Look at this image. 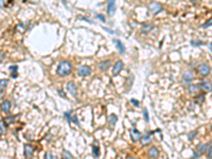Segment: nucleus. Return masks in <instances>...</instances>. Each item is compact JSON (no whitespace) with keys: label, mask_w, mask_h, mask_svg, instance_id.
Listing matches in <instances>:
<instances>
[{"label":"nucleus","mask_w":212,"mask_h":159,"mask_svg":"<svg viewBox=\"0 0 212 159\" xmlns=\"http://www.w3.org/2000/svg\"><path fill=\"white\" fill-rule=\"evenodd\" d=\"M72 71V65L69 61H63L58 64L57 68H56V73L60 77H66L70 72Z\"/></svg>","instance_id":"f257e3e1"},{"label":"nucleus","mask_w":212,"mask_h":159,"mask_svg":"<svg viewBox=\"0 0 212 159\" xmlns=\"http://www.w3.org/2000/svg\"><path fill=\"white\" fill-rule=\"evenodd\" d=\"M149 11L152 13V14H158L159 12H161L162 11V5H161V3L159 2H156V1H153V2H151L149 4Z\"/></svg>","instance_id":"f03ea898"},{"label":"nucleus","mask_w":212,"mask_h":159,"mask_svg":"<svg viewBox=\"0 0 212 159\" xmlns=\"http://www.w3.org/2000/svg\"><path fill=\"white\" fill-rule=\"evenodd\" d=\"M153 135H154V132H152V131H147V132H145L144 135H142V137H141V142H142V144L143 145L149 144V143L152 141Z\"/></svg>","instance_id":"7ed1b4c3"},{"label":"nucleus","mask_w":212,"mask_h":159,"mask_svg":"<svg viewBox=\"0 0 212 159\" xmlns=\"http://www.w3.org/2000/svg\"><path fill=\"white\" fill-rule=\"evenodd\" d=\"M197 71H198V73H199L201 75H203V77H207V75L210 73V67L207 65V64H201V65L198 66Z\"/></svg>","instance_id":"20e7f679"},{"label":"nucleus","mask_w":212,"mask_h":159,"mask_svg":"<svg viewBox=\"0 0 212 159\" xmlns=\"http://www.w3.org/2000/svg\"><path fill=\"white\" fill-rule=\"evenodd\" d=\"M91 73V69L88 67V66H81L77 69V74L80 77H88Z\"/></svg>","instance_id":"39448f33"},{"label":"nucleus","mask_w":212,"mask_h":159,"mask_svg":"<svg viewBox=\"0 0 212 159\" xmlns=\"http://www.w3.org/2000/svg\"><path fill=\"white\" fill-rule=\"evenodd\" d=\"M201 88H202L201 85H189L187 90H188L189 94H193V96H195V94H198Z\"/></svg>","instance_id":"423d86ee"},{"label":"nucleus","mask_w":212,"mask_h":159,"mask_svg":"<svg viewBox=\"0 0 212 159\" xmlns=\"http://www.w3.org/2000/svg\"><path fill=\"white\" fill-rule=\"evenodd\" d=\"M33 153H34V147L31 144L25 145V157L27 159H30L33 156Z\"/></svg>","instance_id":"0eeeda50"},{"label":"nucleus","mask_w":212,"mask_h":159,"mask_svg":"<svg viewBox=\"0 0 212 159\" xmlns=\"http://www.w3.org/2000/svg\"><path fill=\"white\" fill-rule=\"evenodd\" d=\"M122 69H123V63H122L121 61H118L116 64H115L114 68H112V74L118 75L120 72H121Z\"/></svg>","instance_id":"6e6552de"},{"label":"nucleus","mask_w":212,"mask_h":159,"mask_svg":"<svg viewBox=\"0 0 212 159\" xmlns=\"http://www.w3.org/2000/svg\"><path fill=\"white\" fill-rule=\"evenodd\" d=\"M67 89H68V91L72 94L73 97H77V86H75V84L72 81H70V82L67 83Z\"/></svg>","instance_id":"1a4fd4ad"},{"label":"nucleus","mask_w":212,"mask_h":159,"mask_svg":"<svg viewBox=\"0 0 212 159\" xmlns=\"http://www.w3.org/2000/svg\"><path fill=\"white\" fill-rule=\"evenodd\" d=\"M141 133L139 131H137L136 129H131V138L133 141H138V140H141Z\"/></svg>","instance_id":"9d476101"},{"label":"nucleus","mask_w":212,"mask_h":159,"mask_svg":"<svg viewBox=\"0 0 212 159\" xmlns=\"http://www.w3.org/2000/svg\"><path fill=\"white\" fill-rule=\"evenodd\" d=\"M114 42L116 44V47H117V49L119 50V52H120V54H124L125 53V47H124V45L122 44V42L121 40H119V39H114Z\"/></svg>","instance_id":"9b49d317"},{"label":"nucleus","mask_w":212,"mask_h":159,"mask_svg":"<svg viewBox=\"0 0 212 159\" xmlns=\"http://www.w3.org/2000/svg\"><path fill=\"white\" fill-rule=\"evenodd\" d=\"M147 154H149V157L150 158H152V159H156L157 157L159 156V151L157 150L156 147H151L149 150V152H147Z\"/></svg>","instance_id":"f8f14e48"},{"label":"nucleus","mask_w":212,"mask_h":159,"mask_svg":"<svg viewBox=\"0 0 212 159\" xmlns=\"http://www.w3.org/2000/svg\"><path fill=\"white\" fill-rule=\"evenodd\" d=\"M109 66H110V61H109V59L102 61L100 64H99V68H100V70H102V71L107 70L108 68H109Z\"/></svg>","instance_id":"ddd939ff"},{"label":"nucleus","mask_w":212,"mask_h":159,"mask_svg":"<svg viewBox=\"0 0 212 159\" xmlns=\"http://www.w3.org/2000/svg\"><path fill=\"white\" fill-rule=\"evenodd\" d=\"M201 87L206 91H212V84L210 82H208V81H202Z\"/></svg>","instance_id":"4468645a"},{"label":"nucleus","mask_w":212,"mask_h":159,"mask_svg":"<svg viewBox=\"0 0 212 159\" xmlns=\"http://www.w3.org/2000/svg\"><path fill=\"white\" fill-rule=\"evenodd\" d=\"M10 109H11V102L10 101H3L1 103V110L3 112H10Z\"/></svg>","instance_id":"2eb2a0df"},{"label":"nucleus","mask_w":212,"mask_h":159,"mask_svg":"<svg viewBox=\"0 0 212 159\" xmlns=\"http://www.w3.org/2000/svg\"><path fill=\"white\" fill-rule=\"evenodd\" d=\"M115 11H116V4H115V1L110 0L107 2V13L108 14H114Z\"/></svg>","instance_id":"dca6fc26"},{"label":"nucleus","mask_w":212,"mask_h":159,"mask_svg":"<svg viewBox=\"0 0 212 159\" xmlns=\"http://www.w3.org/2000/svg\"><path fill=\"white\" fill-rule=\"evenodd\" d=\"M193 80V75H192V73L190 72V71H187V72L184 73V75H182V81L186 83H190Z\"/></svg>","instance_id":"f3484780"},{"label":"nucleus","mask_w":212,"mask_h":159,"mask_svg":"<svg viewBox=\"0 0 212 159\" xmlns=\"http://www.w3.org/2000/svg\"><path fill=\"white\" fill-rule=\"evenodd\" d=\"M208 149H210V143H207V144H199L197 146V151L199 152V154H201V153H205Z\"/></svg>","instance_id":"a211bd4d"},{"label":"nucleus","mask_w":212,"mask_h":159,"mask_svg":"<svg viewBox=\"0 0 212 159\" xmlns=\"http://www.w3.org/2000/svg\"><path fill=\"white\" fill-rule=\"evenodd\" d=\"M117 120H118V117H117L116 115H114V114H112V115L109 116V118H108V122H109V124L112 126H114L115 124H116Z\"/></svg>","instance_id":"6ab92c4d"},{"label":"nucleus","mask_w":212,"mask_h":159,"mask_svg":"<svg viewBox=\"0 0 212 159\" xmlns=\"http://www.w3.org/2000/svg\"><path fill=\"white\" fill-rule=\"evenodd\" d=\"M152 29H153V26H152L151 24H145V25H143V27L141 28V31L147 33V32H149V31H151Z\"/></svg>","instance_id":"aec40b11"},{"label":"nucleus","mask_w":212,"mask_h":159,"mask_svg":"<svg viewBox=\"0 0 212 159\" xmlns=\"http://www.w3.org/2000/svg\"><path fill=\"white\" fill-rule=\"evenodd\" d=\"M62 158L63 159H73V157H72V155L70 154V152H68V151H63Z\"/></svg>","instance_id":"412c9836"},{"label":"nucleus","mask_w":212,"mask_h":159,"mask_svg":"<svg viewBox=\"0 0 212 159\" xmlns=\"http://www.w3.org/2000/svg\"><path fill=\"white\" fill-rule=\"evenodd\" d=\"M92 153H93V156L94 157L100 156V150H99V147L97 146V145H93L92 146Z\"/></svg>","instance_id":"4be33fe9"},{"label":"nucleus","mask_w":212,"mask_h":159,"mask_svg":"<svg viewBox=\"0 0 212 159\" xmlns=\"http://www.w3.org/2000/svg\"><path fill=\"white\" fill-rule=\"evenodd\" d=\"M45 159H57V157L52 154V153L47 152L46 154H45Z\"/></svg>","instance_id":"5701e85b"},{"label":"nucleus","mask_w":212,"mask_h":159,"mask_svg":"<svg viewBox=\"0 0 212 159\" xmlns=\"http://www.w3.org/2000/svg\"><path fill=\"white\" fill-rule=\"evenodd\" d=\"M0 126H1V129H0V133H1V135H3V134L5 133V125H4V119L1 120V122H0Z\"/></svg>","instance_id":"b1692460"},{"label":"nucleus","mask_w":212,"mask_h":159,"mask_svg":"<svg viewBox=\"0 0 212 159\" xmlns=\"http://www.w3.org/2000/svg\"><path fill=\"white\" fill-rule=\"evenodd\" d=\"M211 26H212V18H210L209 20H207L205 24L202 26V28L205 29V28H208V27H211Z\"/></svg>","instance_id":"393cba45"},{"label":"nucleus","mask_w":212,"mask_h":159,"mask_svg":"<svg viewBox=\"0 0 212 159\" xmlns=\"http://www.w3.org/2000/svg\"><path fill=\"white\" fill-rule=\"evenodd\" d=\"M191 45H192V46H194V47H196V46H204V45H206V42H195V40H192Z\"/></svg>","instance_id":"a878e982"},{"label":"nucleus","mask_w":212,"mask_h":159,"mask_svg":"<svg viewBox=\"0 0 212 159\" xmlns=\"http://www.w3.org/2000/svg\"><path fill=\"white\" fill-rule=\"evenodd\" d=\"M7 82H9L7 80H1V82H0V88H1V90H2L5 86H7Z\"/></svg>","instance_id":"bb28decb"},{"label":"nucleus","mask_w":212,"mask_h":159,"mask_svg":"<svg viewBox=\"0 0 212 159\" xmlns=\"http://www.w3.org/2000/svg\"><path fill=\"white\" fill-rule=\"evenodd\" d=\"M143 116H144V119H145V121H147V122H149V120H150V117H149V114H147V108H144V109H143Z\"/></svg>","instance_id":"cd10ccee"},{"label":"nucleus","mask_w":212,"mask_h":159,"mask_svg":"<svg viewBox=\"0 0 212 159\" xmlns=\"http://www.w3.org/2000/svg\"><path fill=\"white\" fill-rule=\"evenodd\" d=\"M14 119H15V117H13V116H11V117L5 118L4 121H5V122H7V123H13V122H14Z\"/></svg>","instance_id":"c85d7f7f"},{"label":"nucleus","mask_w":212,"mask_h":159,"mask_svg":"<svg viewBox=\"0 0 212 159\" xmlns=\"http://www.w3.org/2000/svg\"><path fill=\"white\" fill-rule=\"evenodd\" d=\"M196 135H197V132H196V131H194V132H192V133H190V134H189V139H190V140H192V139L194 138V136H196Z\"/></svg>","instance_id":"c756f323"},{"label":"nucleus","mask_w":212,"mask_h":159,"mask_svg":"<svg viewBox=\"0 0 212 159\" xmlns=\"http://www.w3.org/2000/svg\"><path fill=\"white\" fill-rule=\"evenodd\" d=\"M131 103L133 104L134 106H136V107H138V106H139V102H138L137 100H135V99H132V100H131Z\"/></svg>","instance_id":"7c9ffc66"},{"label":"nucleus","mask_w":212,"mask_h":159,"mask_svg":"<svg viewBox=\"0 0 212 159\" xmlns=\"http://www.w3.org/2000/svg\"><path fill=\"white\" fill-rule=\"evenodd\" d=\"M70 121H72V122H74L77 125H79V121H77V116H73V117H71L70 118Z\"/></svg>","instance_id":"2f4dec72"},{"label":"nucleus","mask_w":212,"mask_h":159,"mask_svg":"<svg viewBox=\"0 0 212 159\" xmlns=\"http://www.w3.org/2000/svg\"><path fill=\"white\" fill-rule=\"evenodd\" d=\"M71 114H72V111H68V112H65V114H64V117H65V118H67V119L70 121V118H71V117H70V115H71Z\"/></svg>","instance_id":"473e14b6"},{"label":"nucleus","mask_w":212,"mask_h":159,"mask_svg":"<svg viewBox=\"0 0 212 159\" xmlns=\"http://www.w3.org/2000/svg\"><path fill=\"white\" fill-rule=\"evenodd\" d=\"M17 69H18L17 66H11V67H10V70H11L12 72H17Z\"/></svg>","instance_id":"72a5a7b5"},{"label":"nucleus","mask_w":212,"mask_h":159,"mask_svg":"<svg viewBox=\"0 0 212 159\" xmlns=\"http://www.w3.org/2000/svg\"><path fill=\"white\" fill-rule=\"evenodd\" d=\"M97 18H99L101 21H103V22H105V17L103 16V15H101V14H98V15H97Z\"/></svg>","instance_id":"f704fd0d"},{"label":"nucleus","mask_w":212,"mask_h":159,"mask_svg":"<svg viewBox=\"0 0 212 159\" xmlns=\"http://www.w3.org/2000/svg\"><path fill=\"white\" fill-rule=\"evenodd\" d=\"M208 156H209L210 159H212V147H210L209 151H208Z\"/></svg>","instance_id":"c9c22d12"},{"label":"nucleus","mask_w":212,"mask_h":159,"mask_svg":"<svg viewBox=\"0 0 212 159\" xmlns=\"http://www.w3.org/2000/svg\"><path fill=\"white\" fill-rule=\"evenodd\" d=\"M58 94H61V97H64V98H65V99H66L65 92H63V90H62V89H58Z\"/></svg>","instance_id":"e433bc0d"},{"label":"nucleus","mask_w":212,"mask_h":159,"mask_svg":"<svg viewBox=\"0 0 212 159\" xmlns=\"http://www.w3.org/2000/svg\"><path fill=\"white\" fill-rule=\"evenodd\" d=\"M11 77H13V79H16V77H18V74H17V72H12Z\"/></svg>","instance_id":"4c0bfd02"},{"label":"nucleus","mask_w":212,"mask_h":159,"mask_svg":"<svg viewBox=\"0 0 212 159\" xmlns=\"http://www.w3.org/2000/svg\"><path fill=\"white\" fill-rule=\"evenodd\" d=\"M81 19H83V20L88 21V22H90V24H91V22H92V21H91V20H89V19H87V17H81Z\"/></svg>","instance_id":"58836bf2"},{"label":"nucleus","mask_w":212,"mask_h":159,"mask_svg":"<svg viewBox=\"0 0 212 159\" xmlns=\"http://www.w3.org/2000/svg\"><path fill=\"white\" fill-rule=\"evenodd\" d=\"M210 47H211V50H212V42H211V46H210Z\"/></svg>","instance_id":"ea45409f"},{"label":"nucleus","mask_w":212,"mask_h":159,"mask_svg":"<svg viewBox=\"0 0 212 159\" xmlns=\"http://www.w3.org/2000/svg\"><path fill=\"white\" fill-rule=\"evenodd\" d=\"M191 159H196V158H193V157H192V158Z\"/></svg>","instance_id":"a19ab883"}]
</instances>
